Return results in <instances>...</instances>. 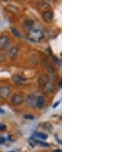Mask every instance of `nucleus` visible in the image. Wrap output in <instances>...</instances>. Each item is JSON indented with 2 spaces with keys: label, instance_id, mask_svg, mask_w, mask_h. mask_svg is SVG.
<instances>
[{
  "label": "nucleus",
  "instance_id": "f257e3e1",
  "mask_svg": "<svg viewBox=\"0 0 138 152\" xmlns=\"http://www.w3.org/2000/svg\"><path fill=\"white\" fill-rule=\"evenodd\" d=\"M28 38L29 40L34 42H40L44 38V31L40 26H35L28 32Z\"/></svg>",
  "mask_w": 138,
  "mask_h": 152
},
{
  "label": "nucleus",
  "instance_id": "f03ea898",
  "mask_svg": "<svg viewBox=\"0 0 138 152\" xmlns=\"http://www.w3.org/2000/svg\"><path fill=\"white\" fill-rule=\"evenodd\" d=\"M25 101V98L23 95H21L20 94H14L12 98V104L14 106H19L20 104H21Z\"/></svg>",
  "mask_w": 138,
  "mask_h": 152
},
{
  "label": "nucleus",
  "instance_id": "7ed1b4c3",
  "mask_svg": "<svg viewBox=\"0 0 138 152\" xmlns=\"http://www.w3.org/2000/svg\"><path fill=\"white\" fill-rule=\"evenodd\" d=\"M11 93V90L8 86L0 87V98L5 100L9 98Z\"/></svg>",
  "mask_w": 138,
  "mask_h": 152
},
{
  "label": "nucleus",
  "instance_id": "20e7f679",
  "mask_svg": "<svg viewBox=\"0 0 138 152\" xmlns=\"http://www.w3.org/2000/svg\"><path fill=\"white\" fill-rule=\"evenodd\" d=\"M9 43V39L6 35L0 36V50L3 51L7 48Z\"/></svg>",
  "mask_w": 138,
  "mask_h": 152
},
{
  "label": "nucleus",
  "instance_id": "39448f33",
  "mask_svg": "<svg viewBox=\"0 0 138 152\" xmlns=\"http://www.w3.org/2000/svg\"><path fill=\"white\" fill-rule=\"evenodd\" d=\"M27 104H29V107H31L32 108H36V103H37V97L35 94H29L28 95L26 98Z\"/></svg>",
  "mask_w": 138,
  "mask_h": 152
},
{
  "label": "nucleus",
  "instance_id": "423d86ee",
  "mask_svg": "<svg viewBox=\"0 0 138 152\" xmlns=\"http://www.w3.org/2000/svg\"><path fill=\"white\" fill-rule=\"evenodd\" d=\"M18 54H19V48L17 46H12L9 48V57L12 60H14V59L17 58Z\"/></svg>",
  "mask_w": 138,
  "mask_h": 152
},
{
  "label": "nucleus",
  "instance_id": "0eeeda50",
  "mask_svg": "<svg viewBox=\"0 0 138 152\" xmlns=\"http://www.w3.org/2000/svg\"><path fill=\"white\" fill-rule=\"evenodd\" d=\"M43 90L45 93L47 94H51L55 91V84H53L52 82H48L46 84L43 86Z\"/></svg>",
  "mask_w": 138,
  "mask_h": 152
},
{
  "label": "nucleus",
  "instance_id": "6e6552de",
  "mask_svg": "<svg viewBox=\"0 0 138 152\" xmlns=\"http://www.w3.org/2000/svg\"><path fill=\"white\" fill-rule=\"evenodd\" d=\"M42 19L45 22L50 23V22H52L53 19H54V14H53V12H51V11H46V12L43 13Z\"/></svg>",
  "mask_w": 138,
  "mask_h": 152
},
{
  "label": "nucleus",
  "instance_id": "1a4fd4ad",
  "mask_svg": "<svg viewBox=\"0 0 138 152\" xmlns=\"http://www.w3.org/2000/svg\"><path fill=\"white\" fill-rule=\"evenodd\" d=\"M12 81H13L15 84H19V85L22 84L26 81V79H25L24 77H22V76L20 75H14L12 77Z\"/></svg>",
  "mask_w": 138,
  "mask_h": 152
},
{
  "label": "nucleus",
  "instance_id": "9d476101",
  "mask_svg": "<svg viewBox=\"0 0 138 152\" xmlns=\"http://www.w3.org/2000/svg\"><path fill=\"white\" fill-rule=\"evenodd\" d=\"M34 22L30 19H27L24 21V23H23V28L25 31H27L29 32L30 30H31L34 26Z\"/></svg>",
  "mask_w": 138,
  "mask_h": 152
},
{
  "label": "nucleus",
  "instance_id": "9b49d317",
  "mask_svg": "<svg viewBox=\"0 0 138 152\" xmlns=\"http://www.w3.org/2000/svg\"><path fill=\"white\" fill-rule=\"evenodd\" d=\"M49 82V78L47 75H42L38 80V83L41 86H44L46 83Z\"/></svg>",
  "mask_w": 138,
  "mask_h": 152
},
{
  "label": "nucleus",
  "instance_id": "f8f14e48",
  "mask_svg": "<svg viewBox=\"0 0 138 152\" xmlns=\"http://www.w3.org/2000/svg\"><path fill=\"white\" fill-rule=\"evenodd\" d=\"M45 106V98L42 95L37 97V103H36V107L38 108H42Z\"/></svg>",
  "mask_w": 138,
  "mask_h": 152
},
{
  "label": "nucleus",
  "instance_id": "ddd939ff",
  "mask_svg": "<svg viewBox=\"0 0 138 152\" xmlns=\"http://www.w3.org/2000/svg\"><path fill=\"white\" fill-rule=\"evenodd\" d=\"M11 31H12V33L13 34V35H14V36H15L16 38H18V39H21V33H20V32H19V31H18L16 29H15V28H12V29H11Z\"/></svg>",
  "mask_w": 138,
  "mask_h": 152
},
{
  "label": "nucleus",
  "instance_id": "4468645a",
  "mask_svg": "<svg viewBox=\"0 0 138 152\" xmlns=\"http://www.w3.org/2000/svg\"><path fill=\"white\" fill-rule=\"evenodd\" d=\"M36 135H37V137H38V138H41V139H43V140H45V139H47V138H48L47 135H45V134H44V133L38 132L36 134Z\"/></svg>",
  "mask_w": 138,
  "mask_h": 152
},
{
  "label": "nucleus",
  "instance_id": "2eb2a0df",
  "mask_svg": "<svg viewBox=\"0 0 138 152\" xmlns=\"http://www.w3.org/2000/svg\"><path fill=\"white\" fill-rule=\"evenodd\" d=\"M43 127L46 129H48V131H52V126L50 123H44L43 124Z\"/></svg>",
  "mask_w": 138,
  "mask_h": 152
},
{
  "label": "nucleus",
  "instance_id": "dca6fc26",
  "mask_svg": "<svg viewBox=\"0 0 138 152\" xmlns=\"http://www.w3.org/2000/svg\"><path fill=\"white\" fill-rule=\"evenodd\" d=\"M24 118L25 119H29V120H33L34 116L31 115H25Z\"/></svg>",
  "mask_w": 138,
  "mask_h": 152
},
{
  "label": "nucleus",
  "instance_id": "f3484780",
  "mask_svg": "<svg viewBox=\"0 0 138 152\" xmlns=\"http://www.w3.org/2000/svg\"><path fill=\"white\" fill-rule=\"evenodd\" d=\"M53 59H54V60H55V63H56V64H58V65H61V62H60L59 60H58V58H56L55 57V56H53Z\"/></svg>",
  "mask_w": 138,
  "mask_h": 152
},
{
  "label": "nucleus",
  "instance_id": "a211bd4d",
  "mask_svg": "<svg viewBox=\"0 0 138 152\" xmlns=\"http://www.w3.org/2000/svg\"><path fill=\"white\" fill-rule=\"evenodd\" d=\"M38 143L42 146H45V147H48V144H46V143H44L42 141H38Z\"/></svg>",
  "mask_w": 138,
  "mask_h": 152
},
{
  "label": "nucleus",
  "instance_id": "6ab92c4d",
  "mask_svg": "<svg viewBox=\"0 0 138 152\" xmlns=\"http://www.w3.org/2000/svg\"><path fill=\"white\" fill-rule=\"evenodd\" d=\"M4 142H5V138H0V144H3Z\"/></svg>",
  "mask_w": 138,
  "mask_h": 152
},
{
  "label": "nucleus",
  "instance_id": "aec40b11",
  "mask_svg": "<svg viewBox=\"0 0 138 152\" xmlns=\"http://www.w3.org/2000/svg\"><path fill=\"white\" fill-rule=\"evenodd\" d=\"M59 104H60V101H58L57 103H55V104H54V106H53V108H56V107H57L58 105Z\"/></svg>",
  "mask_w": 138,
  "mask_h": 152
},
{
  "label": "nucleus",
  "instance_id": "412c9836",
  "mask_svg": "<svg viewBox=\"0 0 138 152\" xmlns=\"http://www.w3.org/2000/svg\"><path fill=\"white\" fill-rule=\"evenodd\" d=\"M3 128H5V126L3 125H0V129H1V130H3Z\"/></svg>",
  "mask_w": 138,
  "mask_h": 152
},
{
  "label": "nucleus",
  "instance_id": "4be33fe9",
  "mask_svg": "<svg viewBox=\"0 0 138 152\" xmlns=\"http://www.w3.org/2000/svg\"><path fill=\"white\" fill-rule=\"evenodd\" d=\"M4 113H5V111L3 110V109L0 108V114H4Z\"/></svg>",
  "mask_w": 138,
  "mask_h": 152
},
{
  "label": "nucleus",
  "instance_id": "5701e85b",
  "mask_svg": "<svg viewBox=\"0 0 138 152\" xmlns=\"http://www.w3.org/2000/svg\"><path fill=\"white\" fill-rule=\"evenodd\" d=\"M53 152H62V151H61L60 150H57V151H54Z\"/></svg>",
  "mask_w": 138,
  "mask_h": 152
}]
</instances>
